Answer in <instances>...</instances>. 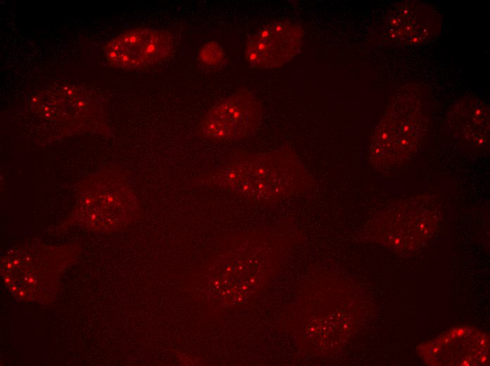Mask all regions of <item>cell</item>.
<instances>
[{"label":"cell","instance_id":"6da1fadb","mask_svg":"<svg viewBox=\"0 0 490 366\" xmlns=\"http://www.w3.org/2000/svg\"><path fill=\"white\" fill-rule=\"evenodd\" d=\"M260 203L308 194L316 182L294 149L288 146L268 151L237 153L193 182Z\"/></svg>","mask_w":490,"mask_h":366},{"label":"cell","instance_id":"7a4b0ae2","mask_svg":"<svg viewBox=\"0 0 490 366\" xmlns=\"http://www.w3.org/2000/svg\"><path fill=\"white\" fill-rule=\"evenodd\" d=\"M427 118L420 89L401 88L391 100L374 130L369 158L377 170H388L409 160L427 132Z\"/></svg>","mask_w":490,"mask_h":366},{"label":"cell","instance_id":"3957f363","mask_svg":"<svg viewBox=\"0 0 490 366\" xmlns=\"http://www.w3.org/2000/svg\"><path fill=\"white\" fill-rule=\"evenodd\" d=\"M263 118L259 100L251 91L241 89L209 108L201 119L197 132L211 141H239L254 134Z\"/></svg>","mask_w":490,"mask_h":366},{"label":"cell","instance_id":"277c9868","mask_svg":"<svg viewBox=\"0 0 490 366\" xmlns=\"http://www.w3.org/2000/svg\"><path fill=\"white\" fill-rule=\"evenodd\" d=\"M175 42L166 30L137 27L126 30L106 45L108 63L117 68L137 69L150 66L168 58Z\"/></svg>","mask_w":490,"mask_h":366},{"label":"cell","instance_id":"5b68a950","mask_svg":"<svg viewBox=\"0 0 490 366\" xmlns=\"http://www.w3.org/2000/svg\"><path fill=\"white\" fill-rule=\"evenodd\" d=\"M303 35V29L298 23L286 20L270 23L247 39L245 58L253 68H279L298 54Z\"/></svg>","mask_w":490,"mask_h":366},{"label":"cell","instance_id":"8992f818","mask_svg":"<svg viewBox=\"0 0 490 366\" xmlns=\"http://www.w3.org/2000/svg\"><path fill=\"white\" fill-rule=\"evenodd\" d=\"M441 27V15L434 7L421 1H404L389 11L383 32L392 43L413 45L436 37Z\"/></svg>","mask_w":490,"mask_h":366},{"label":"cell","instance_id":"52a82bcc","mask_svg":"<svg viewBox=\"0 0 490 366\" xmlns=\"http://www.w3.org/2000/svg\"><path fill=\"white\" fill-rule=\"evenodd\" d=\"M446 123L453 137L470 149L483 151L489 144V109L475 96H466L451 107Z\"/></svg>","mask_w":490,"mask_h":366},{"label":"cell","instance_id":"ba28073f","mask_svg":"<svg viewBox=\"0 0 490 366\" xmlns=\"http://www.w3.org/2000/svg\"><path fill=\"white\" fill-rule=\"evenodd\" d=\"M198 57L202 64L210 68L220 67L227 61L222 46L215 41L203 44L199 52Z\"/></svg>","mask_w":490,"mask_h":366},{"label":"cell","instance_id":"9c48e42d","mask_svg":"<svg viewBox=\"0 0 490 366\" xmlns=\"http://www.w3.org/2000/svg\"><path fill=\"white\" fill-rule=\"evenodd\" d=\"M34 279H32V278H30V279H29V282H30V283L34 282Z\"/></svg>","mask_w":490,"mask_h":366},{"label":"cell","instance_id":"30bf717a","mask_svg":"<svg viewBox=\"0 0 490 366\" xmlns=\"http://www.w3.org/2000/svg\"><path fill=\"white\" fill-rule=\"evenodd\" d=\"M20 295L23 296V295H24V293H23V291H20Z\"/></svg>","mask_w":490,"mask_h":366}]
</instances>
